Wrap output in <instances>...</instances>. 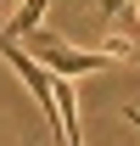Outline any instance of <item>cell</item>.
<instances>
[{
    "label": "cell",
    "mask_w": 140,
    "mask_h": 146,
    "mask_svg": "<svg viewBox=\"0 0 140 146\" xmlns=\"http://www.w3.org/2000/svg\"><path fill=\"white\" fill-rule=\"evenodd\" d=\"M45 6H51V0H17V11H11V28H6V34H34V28H45Z\"/></svg>",
    "instance_id": "2"
},
{
    "label": "cell",
    "mask_w": 140,
    "mask_h": 146,
    "mask_svg": "<svg viewBox=\"0 0 140 146\" xmlns=\"http://www.w3.org/2000/svg\"><path fill=\"white\" fill-rule=\"evenodd\" d=\"M123 118H129V124H135V129H140V112H135V107H123Z\"/></svg>",
    "instance_id": "4"
},
{
    "label": "cell",
    "mask_w": 140,
    "mask_h": 146,
    "mask_svg": "<svg viewBox=\"0 0 140 146\" xmlns=\"http://www.w3.org/2000/svg\"><path fill=\"white\" fill-rule=\"evenodd\" d=\"M129 6H135V17H140V0H129Z\"/></svg>",
    "instance_id": "6"
},
{
    "label": "cell",
    "mask_w": 140,
    "mask_h": 146,
    "mask_svg": "<svg viewBox=\"0 0 140 146\" xmlns=\"http://www.w3.org/2000/svg\"><path fill=\"white\" fill-rule=\"evenodd\" d=\"M123 6H129V0H101V17H118Z\"/></svg>",
    "instance_id": "3"
},
{
    "label": "cell",
    "mask_w": 140,
    "mask_h": 146,
    "mask_svg": "<svg viewBox=\"0 0 140 146\" xmlns=\"http://www.w3.org/2000/svg\"><path fill=\"white\" fill-rule=\"evenodd\" d=\"M0 6H6V11H17V0H0Z\"/></svg>",
    "instance_id": "5"
},
{
    "label": "cell",
    "mask_w": 140,
    "mask_h": 146,
    "mask_svg": "<svg viewBox=\"0 0 140 146\" xmlns=\"http://www.w3.org/2000/svg\"><path fill=\"white\" fill-rule=\"evenodd\" d=\"M22 45L34 51V62H45L51 73H62V79H84V73H106L118 56L106 51H79V45H67V39H56V34H45V28H34V34H22Z\"/></svg>",
    "instance_id": "1"
}]
</instances>
